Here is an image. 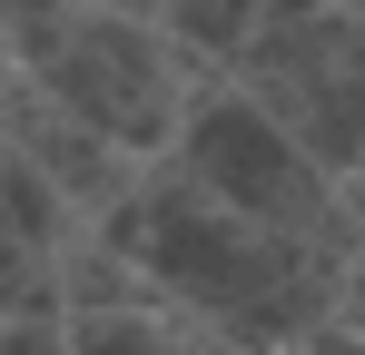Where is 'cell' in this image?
Returning <instances> with one entry per match:
<instances>
[{
  "mask_svg": "<svg viewBox=\"0 0 365 355\" xmlns=\"http://www.w3.org/2000/svg\"><path fill=\"white\" fill-rule=\"evenodd\" d=\"M0 148L30 158V168L50 178V197H60L79 227H99V217L128 197V178H138V158H119L89 118H69L20 59H0Z\"/></svg>",
  "mask_w": 365,
  "mask_h": 355,
  "instance_id": "5b68a950",
  "label": "cell"
},
{
  "mask_svg": "<svg viewBox=\"0 0 365 355\" xmlns=\"http://www.w3.org/2000/svg\"><path fill=\"white\" fill-rule=\"evenodd\" d=\"M69 118H89L119 158H168V138H178L187 99L217 79L197 50H178L158 20H128V10H99V0H79L69 10V40L40 69H30Z\"/></svg>",
  "mask_w": 365,
  "mask_h": 355,
  "instance_id": "277c9868",
  "label": "cell"
},
{
  "mask_svg": "<svg viewBox=\"0 0 365 355\" xmlns=\"http://www.w3.org/2000/svg\"><path fill=\"white\" fill-rule=\"evenodd\" d=\"M326 10H356V20H365V0H326Z\"/></svg>",
  "mask_w": 365,
  "mask_h": 355,
  "instance_id": "ba28073f",
  "label": "cell"
},
{
  "mask_svg": "<svg viewBox=\"0 0 365 355\" xmlns=\"http://www.w3.org/2000/svg\"><path fill=\"white\" fill-rule=\"evenodd\" d=\"M0 59H10V40H0Z\"/></svg>",
  "mask_w": 365,
  "mask_h": 355,
  "instance_id": "9c48e42d",
  "label": "cell"
},
{
  "mask_svg": "<svg viewBox=\"0 0 365 355\" xmlns=\"http://www.w3.org/2000/svg\"><path fill=\"white\" fill-rule=\"evenodd\" d=\"M277 355H365V277L336 296L326 316H306V326H297V336H287Z\"/></svg>",
  "mask_w": 365,
  "mask_h": 355,
  "instance_id": "52a82bcc",
  "label": "cell"
},
{
  "mask_svg": "<svg viewBox=\"0 0 365 355\" xmlns=\"http://www.w3.org/2000/svg\"><path fill=\"white\" fill-rule=\"evenodd\" d=\"M217 79L247 89L326 178H356V158H365V20L356 10L267 0Z\"/></svg>",
  "mask_w": 365,
  "mask_h": 355,
  "instance_id": "3957f363",
  "label": "cell"
},
{
  "mask_svg": "<svg viewBox=\"0 0 365 355\" xmlns=\"http://www.w3.org/2000/svg\"><path fill=\"white\" fill-rule=\"evenodd\" d=\"M89 237L119 247L187 326H207L227 346H257V355H277L306 316H326L365 277V257H346V247H306V237L247 227L237 207H217L207 187H187L168 158H148L128 178V197Z\"/></svg>",
  "mask_w": 365,
  "mask_h": 355,
  "instance_id": "6da1fadb",
  "label": "cell"
},
{
  "mask_svg": "<svg viewBox=\"0 0 365 355\" xmlns=\"http://www.w3.org/2000/svg\"><path fill=\"white\" fill-rule=\"evenodd\" d=\"M168 168H178L187 187H207L217 207H237L247 227H267V237H306V247L365 257V197L346 178H326L297 138L257 109L247 89H227V79H207V89L187 99L178 138H168Z\"/></svg>",
  "mask_w": 365,
  "mask_h": 355,
  "instance_id": "7a4b0ae2",
  "label": "cell"
},
{
  "mask_svg": "<svg viewBox=\"0 0 365 355\" xmlns=\"http://www.w3.org/2000/svg\"><path fill=\"white\" fill-rule=\"evenodd\" d=\"M0 316H60V287H50V257L30 237L0 227Z\"/></svg>",
  "mask_w": 365,
  "mask_h": 355,
  "instance_id": "8992f818",
  "label": "cell"
}]
</instances>
